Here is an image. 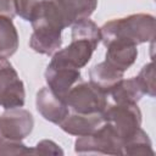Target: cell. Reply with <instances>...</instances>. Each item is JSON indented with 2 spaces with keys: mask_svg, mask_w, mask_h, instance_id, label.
<instances>
[{
  "mask_svg": "<svg viewBox=\"0 0 156 156\" xmlns=\"http://www.w3.org/2000/svg\"><path fill=\"white\" fill-rule=\"evenodd\" d=\"M115 104H138L144 93L135 79V77L128 79H121L108 93Z\"/></svg>",
  "mask_w": 156,
  "mask_h": 156,
  "instance_id": "cell-15",
  "label": "cell"
},
{
  "mask_svg": "<svg viewBox=\"0 0 156 156\" xmlns=\"http://www.w3.org/2000/svg\"><path fill=\"white\" fill-rule=\"evenodd\" d=\"M34 127V118L28 110L22 107L9 108L0 116V155L33 154L22 141Z\"/></svg>",
  "mask_w": 156,
  "mask_h": 156,
  "instance_id": "cell-3",
  "label": "cell"
},
{
  "mask_svg": "<svg viewBox=\"0 0 156 156\" xmlns=\"http://www.w3.org/2000/svg\"><path fill=\"white\" fill-rule=\"evenodd\" d=\"M33 33L29 46L41 55H54L62 44L61 33L65 29L60 20L48 9H40L30 20Z\"/></svg>",
  "mask_w": 156,
  "mask_h": 156,
  "instance_id": "cell-4",
  "label": "cell"
},
{
  "mask_svg": "<svg viewBox=\"0 0 156 156\" xmlns=\"http://www.w3.org/2000/svg\"><path fill=\"white\" fill-rule=\"evenodd\" d=\"M100 41V27L89 18L82 20L72 24L71 43L65 49L57 50L50 63L80 69L90 61Z\"/></svg>",
  "mask_w": 156,
  "mask_h": 156,
  "instance_id": "cell-1",
  "label": "cell"
},
{
  "mask_svg": "<svg viewBox=\"0 0 156 156\" xmlns=\"http://www.w3.org/2000/svg\"><path fill=\"white\" fill-rule=\"evenodd\" d=\"M101 41L105 45L112 40L139 45L155 39V17L150 13H133L123 18L106 22L101 28Z\"/></svg>",
  "mask_w": 156,
  "mask_h": 156,
  "instance_id": "cell-2",
  "label": "cell"
},
{
  "mask_svg": "<svg viewBox=\"0 0 156 156\" xmlns=\"http://www.w3.org/2000/svg\"><path fill=\"white\" fill-rule=\"evenodd\" d=\"M107 94L91 82L83 79L74 84L65 96V102L69 111L83 115L102 113L107 107Z\"/></svg>",
  "mask_w": 156,
  "mask_h": 156,
  "instance_id": "cell-5",
  "label": "cell"
},
{
  "mask_svg": "<svg viewBox=\"0 0 156 156\" xmlns=\"http://www.w3.org/2000/svg\"><path fill=\"white\" fill-rule=\"evenodd\" d=\"M35 106L44 119L57 126L69 112V108L66 102L62 99L57 98L48 87L41 88L37 93Z\"/></svg>",
  "mask_w": 156,
  "mask_h": 156,
  "instance_id": "cell-10",
  "label": "cell"
},
{
  "mask_svg": "<svg viewBox=\"0 0 156 156\" xmlns=\"http://www.w3.org/2000/svg\"><path fill=\"white\" fill-rule=\"evenodd\" d=\"M24 84L7 58L0 57V107L4 110L23 107Z\"/></svg>",
  "mask_w": 156,
  "mask_h": 156,
  "instance_id": "cell-8",
  "label": "cell"
},
{
  "mask_svg": "<svg viewBox=\"0 0 156 156\" xmlns=\"http://www.w3.org/2000/svg\"><path fill=\"white\" fill-rule=\"evenodd\" d=\"M123 72L116 69L106 61H102L100 63L94 65L89 69V82L95 84L98 88H100L108 95L110 90L123 78Z\"/></svg>",
  "mask_w": 156,
  "mask_h": 156,
  "instance_id": "cell-14",
  "label": "cell"
},
{
  "mask_svg": "<svg viewBox=\"0 0 156 156\" xmlns=\"http://www.w3.org/2000/svg\"><path fill=\"white\" fill-rule=\"evenodd\" d=\"M44 0H15L16 15H18L24 21H30V17L35 7Z\"/></svg>",
  "mask_w": 156,
  "mask_h": 156,
  "instance_id": "cell-19",
  "label": "cell"
},
{
  "mask_svg": "<svg viewBox=\"0 0 156 156\" xmlns=\"http://www.w3.org/2000/svg\"><path fill=\"white\" fill-rule=\"evenodd\" d=\"M74 151L88 155H122V140L113 128L104 122L91 134L78 136L74 141Z\"/></svg>",
  "mask_w": 156,
  "mask_h": 156,
  "instance_id": "cell-6",
  "label": "cell"
},
{
  "mask_svg": "<svg viewBox=\"0 0 156 156\" xmlns=\"http://www.w3.org/2000/svg\"><path fill=\"white\" fill-rule=\"evenodd\" d=\"M45 82L48 84V88L60 99L65 101L66 94L69 91V89L82 80L80 71L77 68H71L66 66H58L49 63L45 73Z\"/></svg>",
  "mask_w": 156,
  "mask_h": 156,
  "instance_id": "cell-9",
  "label": "cell"
},
{
  "mask_svg": "<svg viewBox=\"0 0 156 156\" xmlns=\"http://www.w3.org/2000/svg\"><path fill=\"white\" fill-rule=\"evenodd\" d=\"M138 80L144 95H149L151 98L155 96V69H154V62H149L138 73L135 77Z\"/></svg>",
  "mask_w": 156,
  "mask_h": 156,
  "instance_id": "cell-18",
  "label": "cell"
},
{
  "mask_svg": "<svg viewBox=\"0 0 156 156\" xmlns=\"http://www.w3.org/2000/svg\"><path fill=\"white\" fill-rule=\"evenodd\" d=\"M16 16L15 0H0V17H7L13 20Z\"/></svg>",
  "mask_w": 156,
  "mask_h": 156,
  "instance_id": "cell-21",
  "label": "cell"
},
{
  "mask_svg": "<svg viewBox=\"0 0 156 156\" xmlns=\"http://www.w3.org/2000/svg\"><path fill=\"white\" fill-rule=\"evenodd\" d=\"M105 48H106L105 61L123 73L135 62L138 57V49L136 45L134 44H129L119 40H112L106 43Z\"/></svg>",
  "mask_w": 156,
  "mask_h": 156,
  "instance_id": "cell-12",
  "label": "cell"
},
{
  "mask_svg": "<svg viewBox=\"0 0 156 156\" xmlns=\"http://www.w3.org/2000/svg\"><path fill=\"white\" fill-rule=\"evenodd\" d=\"M101 115L104 122L113 128L122 143L133 135L141 126V111L138 104L107 105Z\"/></svg>",
  "mask_w": 156,
  "mask_h": 156,
  "instance_id": "cell-7",
  "label": "cell"
},
{
  "mask_svg": "<svg viewBox=\"0 0 156 156\" xmlns=\"http://www.w3.org/2000/svg\"><path fill=\"white\" fill-rule=\"evenodd\" d=\"M57 6L66 27L89 18L98 7V0H52Z\"/></svg>",
  "mask_w": 156,
  "mask_h": 156,
  "instance_id": "cell-13",
  "label": "cell"
},
{
  "mask_svg": "<svg viewBox=\"0 0 156 156\" xmlns=\"http://www.w3.org/2000/svg\"><path fill=\"white\" fill-rule=\"evenodd\" d=\"M102 123L104 118L101 113L83 115L69 111L63 121L58 124V127L67 134L74 136H83L95 132L100 126H102Z\"/></svg>",
  "mask_w": 156,
  "mask_h": 156,
  "instance_id": "cell-11",
  "label": "cell"
},
{
  "mask_svg": "<svg viewBox=\"0 0 156 156\" xmlns=\"http://www.w3.org/2000/svg\"><path fill=\"white\" fill-rule=\"evenodd\" d=\"M122 155H154L152 143L141 127L122 143Z\"/></svg>",
  "mask_w": 156,
  "mask_h": 156,
  "instance_id": "cell-17",
  "label": "cell"
},
{
  "mask_svg": "<svg viewBox=\"0 0 156 156\" xmlns=\"http://www.w3.org/2000/svg\"><path fill=\"white\" fill-rule=\"evenodd\" d=\"M33 154H40V155H63L62 149L52 140L45 139L39 141L35 147L33 149Z\"/></svg>",
  "mask_w": 156,
  "mask_h": 156,
  "instance_id": "cell-20",
  "label": "cell"
},
{
  "mask_svg": "<svg viewBox=\"0 0 156 156\" xmlns=\"http://www.w3.org/2000/svg\"><path fill=\"white\" fill-rule=\"evenodd\" d=\"M20 39L11 18L0 17V57L9 58L18 49Z\"/></svg>",
  "mask_w": 156,
  "mask_h": 156,
  "instance_id": "cell-16",
  "label": "cell"
}]
</instances>
